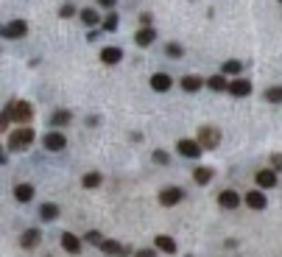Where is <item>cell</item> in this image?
I'll list each match as a JSON object with an SVG mask.
<instances>
[{
    "label": "cell",
    "instance_id": "5",
    "mask_svg": "<svg viewBox=\"0 0 282 257\" xmlns=\"http://www.w3.org/2000/svg\"><path fill=\"white\" fill-rule=\"evenodd\" d=\"M0 34H3V39H22L28 34V22L26 20H11L0 28Z\"/></svg>",
    "mask_w": 282,
    "mask_h": 257
},
{
    "label": "cell",
    "instance_id": "3",
    "mask_svg": "<svg viewBox=\"0 0 282 257\" xmlns=\"http://www.w3.org/2000/svg\"><path fill=\"white\" fill-rule=\"evenodd\" d=\"M196 140H199V146L204 151H213V148H218V143H221V131L215 126H201L199 134H196Z\"/></svg>",
    "mask_w": 282,
    "mask_h": 257
},
{
    "label": "cell",
    "instance_id": "18",
    "mask_svg": "<svg viewBox=\"0 0 282 257\" xmlns=\"http://www.w3.org/2000/svg\"><path fill=\"white\" fill-rule=\"evenodd\" d=\"M121 59H123V51H121V48H115V45L101 51V62H104V64H118Z\"/></svg>",
    "mask_w": 282,
    "mask_h": 257
},
{
    "label": "cell",
    "instance_id": "32",
    "mask_svg": "<svg viewBox=\"0 0 282 257\" xmlns=\"http://www.w3.org/2000/svg\"><path fill=\"white\" fill-rule=\"evenodd\" d=\"M73 14H76V9L70 3H64L62 9H59V17H64V20H67V17H73Z\"/></svg>",
    "mask_w": 282,
    "mask_h": 257
},
{
    "label": "cell",
    "instance_id": "8",
    "mask_svg": "<svg viewBox=\"0 0 282 257\" xmlns=\"http://www.w3.org/2000/svg\"><path fill=\"white\" fill-rule=\"evenodd\" d=\"M176 151L182 154V157L196 159V157H201V151H204V148L199 146V140H179V143H176Z\"/></svg>",
    "mask_w": 282,
    "mask_h": 257
},
{
    "label": "cell",
    "instance_id": "9",
    "mask_svg": "<svg viewBox=\"0 0 282 257\" xmlns=\"http://www.w3.org/2000/svg\"><path fill=\"white\" fill-rule=\"evenodd\" d=\"M243 201V196H238L235 190H221L218 193V204L224 207V210H238Z\"/></svg>",
    "mask_w": 282,
    "mask_h": 257
},
{
    "label": "cell",
    "instance_id": "31",
    "mask_svg": "<svg viewBox=\"0 0 282 257\" xmlns=\"http://www.w3.org/2000/svg\"><path fill=\"white\" fill-rule=\"evenodd\" d=\"M84 241L87 243H92V246H101V243H104V238H101V232H87V235H84Z\"/></svg>",
    "mask_w": 282,
    "mask_h": 257
},
{
    "label": "cell",
    "instance_id": "14",
    "mask_svg": "<svg viewBox=\"0 0 282 257\" xmlns=\"http://www.w3.org/2000/svg\"><path fill=\"white\" fill-rule=\"evenodd\" d=\"M229 92L235 95V98H246V95H251V81H246V79L229 81Z\"/></svg>",
    "mask_w": 282,
    "mask_h": 257
},
{
    "label": "cell",
    "instance_id": "36",
    "mask_svg": "<svg viewBox=\"0 0 282 257\" xmlns=\"http://www.w3.org/2000/svg\"><path fill=\"white\" fill-rule=\"evenodd\" d=\"M140 22H143V28H151V14H148V11L140 14Z\"/></svg>",
    "mask_w": 282,
    "mask_h": 257
},
{
    "label": "cell",
    "instance_id": "30",
    "mask_svg": "<svg viewBox=\"0 0 282 257\" xmlns=\"http://www.w3.org/2000/svg\"><path fill=\"white\" fill-rule=\"evenodd\" d=\"M165 53H168L171 59H182V56H184V48H182V45H176V42H171V45L165 48Z\"/></svg>",
    "mask_w": 282,
    "mask_h": 257
},
{
    "label": "cell",
    "instance_id": "7",
    "mask_svg": "<svg viewBox=\"0 0 282 257\" xmlns=\"http://www.w3.org/2000/svg\"><path fill=\"white\" fill-rule=\"evenodd\" d=\"M182 199H184V190L182 188H165L159 193V204L162 207H176Z\"/></svg>",
    "mask_w": 282,
    "mask_h": 257
},
{
    "label": "cell",
    "instance_id": "11",
    "mask_svg": "<svg viewBox=\"0 0 282 257\" xmlns=\"http://www.w3.org/2000/svg\"><path fill=\"white\" fill-rule=\"evenodd\" d=\"M243 199H246V207H251V210H266V204H268V199L263 196V190H249Z\"/></svg>",
    "mask_w": 282,
    "mask_h": 257
},
{
    "label": "cell",
    "instance_id": "16",
    "mask_svg": "<svg viewBox=\"0 0 282 257\" xmlns=\"http://www.w3.org/2000/svg\"><path fill=\"white\" fill-rule=\"evenodd\" d=\"M154 39H157V28H140V31L134 34V42L140 48H148Z\"/></svg>",
    "mask_w": 282,
    "mask_h": 257
},
{
    "label": "cell",
    "instance_id": "26",
    "mask_svg": "<svg viewBox=\"0 0 282 257\" xmlns=\"http://www.w3.org/2000/svg\"><path fill=\"white\" fill-rule=\"evenodd\" d=\"M266 101L268 104H282V84H274L266 89Z\"/></svg>",
    "mask_w": 282,
    "mask_h": 257
},
{
    "label": "cell",
    "instance_id": "28",
    "mask_svg": "<svg viewBox=\"0 0 282 257\" xmlns=\"http://www.w3.org/2000/svg\"><path fill=\"white\" fill-rule=\"evenodd\" d=\"M81 184H84V188H98V184H101V173H95V171H89V173H84V176H81Z\"/></svg>",
    "mask_w": 282,
    "mask_h": 257
},
{
    "label": "cell",
    "instance_id": "10",
    "mask_svg": "<svg viewBox=\"0 0 282 257\" xmlns=\"http://www.w3.org/2000/svg\"><path fill=\"white\" fill-rule=\"evenodd\" d=\"M59 241H62V249L67 254H79L81 252V238L73 235V232H62V238H59Z\"/></svg>",
    "mask_w": 282,
    "mask_h": 257
},
{
    "label": "cell",
    "instance_id": "37",
    "mask_svg": "<svg viewBox=\"0 0 282 257\" xmlns=\"http://www.w3.org/2000/svg\"><path fill=\"white\" fill-rule=\"evenodd\" d=\"M98 3L104 6V9H115V3H118V0H98Z\"/></svg>",
    "mask_w": 282,
    "mask_h": 257
},
{
    "label": "cell",
    "instance_id": "15",
    "mask_svg": "<svg viewBox=\"0 0 282 257\" xmlns=\"http://www.w3.org/2000/svg\"><path fill=\"white\" fill-rule=\"evenodd\" d=\"M179 84H182L184 92H199V89L207 84V81H204L201 76H182V81H179Z\"/></svg>",
    "mask_w": 282,
    "mask_h": 257
},
{
    "label": "cell",
    "instance_id": "20",
    "mask_svg": "<svg viewBox=\"0 0 282 257\" xmlns=\"http://www.w3.org/2000/svg\"><path fill=\"white\" fill-rule=\"evenodd\" d=\"M70 121H73V115H70L67 109H59V112H53L51 126H53V129H62V126H70Z\"/></svg>",
    "mask_w": 282,
    "mask_h": 257
},
{
    "label": "cell",
    "instance_id": "29",
    "mask_svg": "<svg viewBox=\"0 0 282 257\" xmlns=\"http://www.w3.org/2000/svg\"><path fill=\"white\" fill-rule=\"evenodd\" d=\"M101 26H104V31H115V28H118V14H115V11H109Z\"/></svg>",
    "mask_w": 282,
    "mask_h": 257
},
{
    "label": "cell",
    "instance_id": "27",
    "mask_svg": "<svg viewBox=\"0 0 282 257\" xmlns=\"http://www.w3.org/2000/svg\"><path fill=\"white\" fill-rule=\"evenodd\" d=\"M213 179V168H196L193 171V182L196 184H207Z\"/></svg>",
    "mask_w": 282,
    "mask_h": 257
},
{
    "label": "cell",
    "instance_id": "1",
    "mask_svg": "<svg viewBox=\"0 0 282 257\" xmlns=\"http://www.w3.org/2000/svg\"><path fill=\"white\" fill-rule=\"evenodd\" d=\"M34 143V129H28V126H20V129H14L9 134V140H6V148L9 151H22V148H28Z\"/></svg>",
    "mask_w": 282,
    "mask_h": 257
},
{
    "label": "cell",
    "instance_id": "24",
    "mask_svg": "<svg viewBox=\"0 0 282 257\" xmlns=\"http://www.w3.org/2000/svg\"><path fill=\"white\" fill-rule=\"evenodd\" d=\"M79 17H81L84 26H89V28L101 22V17H98V11H95V9H81V14H79Z\"/></svg>",
    "mask_w": 282,
    "mask_h": 257
},
{
    "label": "cell",
    "instance_id": "13",
    "mask_svg": "<svg viewBox=\"0 0 282 257\" xmlns=\"http://www.w3.org/2000/svg\"><path fill=\"white\" fill-rule=\"evenodd\" d=\"M154 249H159L165 254H176V241L171 235H157L154 238Z\"/></svg>",
    "mask_w": 282,
    "mask_h": 257
},
{
    "label": "cell",
    "instance_id": "4",
    "mask_svg": "<svg viewBox=\"0 0 282 257\" xmlns=\"http://www.w3.org/2000/svg\"><path fill=\"white\" fill-rule=\"evenodd\" d=\"M42 146H45V151H64V148H67V137L59 129H53L42 137Z\"/></svg>",
    "mask_w": 282,
    "mask_h": 257
},
{
    "label": "cell",
    "instance_id": "2",
    "mask_svg": "<svg viewBox=\"0 0 282 257\" xmlns=\"http://www.w3.org/2000/svg\"><path fill=\"white\" fill-rule=\"evenodd\" d=\"M6 112L11 115V121L20 123V126H28V121H31V104H26V101H9L6 104Z\"/></svg>",
    "mask_w": 282,
    "mask_h": 257
},
{
    "label": "cell",
    "instance_id": "12",
    "mask_svg": "<svg viewBox=\"0 0 282 257\" xmlns=\"http://www.w3.org/2000/svg\"><path fill=\"white\" fill-rule=\"evenodd\" d=\"M171 84H173V79L168 73H154L151 76V89H154V92H168Z\"/></svg>",
    "mask_w": 282,
    "mask_h": 257
},
{
    "label": "cell",
    "instance_id": "21",
    "mask_svg": "<svg viewBox=\"0 0 282 257\" xmlns=\"http://www.w3.org/2000/svg\"><path fill=\"white\" fill-rule=\"evenodd\" d=\"M14 199L20 201V204H28V201L34 199V188H31V184H17V188H14Z\"/></svg>",
    "mask_w": 282,
    "mask_h": 257
},
{
    "label": "cell",
    "instance_id": "19",
    "mask_svg": "<svg viewBox=\"0 0 282 257\" xmlns=\"http://www.w3.org/2000/svg\"><path fill=\"white\" fill-rule=\"evenodd\" d=\"M101 252H106V254H121L126 257L129 254V249H123L118 241H109V238H104V243H101Z\"/></svg>",
    "mask_w": 282,
    "mask_h": 257
},
{
    "label": "cell",
    "instance_id": "33",
    "mask_svg": "<svg viewBox=\"0 0 282 257\" xmlns=\"http://www.w3.org/2000/svg\"><path fill=\"white\" fill-rule=\"evenodd\" d=\"M154 162H159V165H168V154H165V151H154Z\"/></svg>",
    "mask_w": 282,
    "mask_h": 257
},
{
    "label": "cell",
    "instance_id": "35",
    "mask_svg": "<svg viewBox=\"0 0 282 257\" xmlns=\"http://www.w3.org/2000/svg\"><path fill=\"white\" fill-rule=\"evenodd\" d=\"M134 257H157V249H140L134 252Z\"/></svg>",
    "mask_w": 282,
    "mask_h": 257
},
{
    "label": "cell",
    "instance_id": "22",
    "mask_svg": "<svg viewBox=\"0 0 282 257\" xmlns=\"http://www.w3.org/2000/svg\"><path fill=\"white\" fill-rule=\"evenodd\" d=\"M39 218L42 221H56L59 218V207L53 204V201H45V204L39 207Z\"/></svg>",
    "mask_w": 282,
    "mask_h": 257
},
{
    "label": "cell",
    "instance_id": "38",
    "mask_svg": "<svg viewBox=\"0 0 282 257\" xmlns=\"http://www.w3.org/2000/svg\"><path fill=\"white\" fill-rule=\"evenodd\" d=\"M279 3H282V0H279Z\"/></svg>",
    "mask_w": 282,
    "mask_h": 257
},
{
    "label": "cell",
    "instance_id": "6",
    "mask_svg": "<svg viewBox=\"0 0 282 257\" xmlns=\"http://www.w3.org/2000/svg\"><path fill=\"white\" fill-rule=\"evenodd\" d=\"M254 179H257V188H260V190H271V188H277V171H274V168H263V171H257V173H254Z\"/></svg>",
    "mask_w": 282,
    "mask_h": 257
},
{
    "label": "cell",
    "instance_id": "25",
    "mask_svg": "<svg viewBox=\"0 0 282 257\" xmlns=\"http://www.w3.org/2000/svg\"><path fill=\"white\" fill-rule=\"evenodd\" d=\"M241 70H243V62H238V59H229V62H224L221 73H224V76H241Z\"/></svg>",
    "mask_w": 282,
    "mask_h": 257
},
{
    "label": "cell",
    "instance_id": "17",
    "mask_svg": "<svg viewBox=\"0 0 282 257\" xmlns=\"http://www.w3.org/2000/svg\"><path fill=\"white\" fill-rule=\"evenodd\" d=\"M39 241H42L39 229H26V232L20 235V246H22V249H34Z\"/></svg>",
    "mask_w": 282,
    "mask_h": 257
},
{
    "label": "cell",
    "instance_id": "23",
    "mask_svg": "<svg viewBox=\"0 0 282 257\" xmlns=\"http://www.w3.org/2000/svg\"><path fill=\"white\" fill-rule=\"evenodd\" d=\"M207 87L215 89V92H224V89H229V81H226L224 73H218V76H213V79H207Z\"/></svg>",
    "mask_w": 282,
    "mask_h": 257
},
{
    "label": "cell",
    "instance_id": "34",
    "mask_svg": "<svg viewBox=\"0 0 282 257\" xmlns=\"http://www.w3.org/2000/svg\"><path fill=\"white\" fill-rule=\"evenodd\" d=\"M271 168L274 171H282V154H274V157H271Z\"/></svg>",
    "mask_w": 282,
    "mask_h": 257
}]
</instances>
